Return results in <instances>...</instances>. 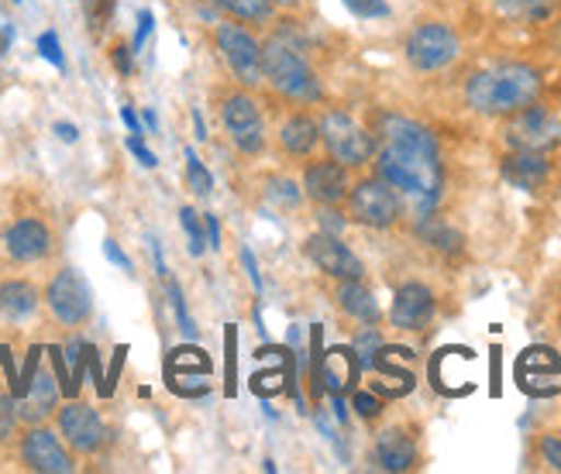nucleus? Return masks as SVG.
Instances as JSON below:
<instances>
[{"label": "nucleus", "instance_id": "obj_23", "mask_svg": "<svg viewBox=\"0 0 561 474\" xmlns=\"http://www.w3.org/2000/svg\"><path fill=\"white\" fill-rule=\"evenodd\" d=\"M337 303L348 316L362 320V323H376L379 320V303L376 296L365 289L358 279H341V289H337Z\"/></svg>", "mask_w": 561, "mask_h": 474}, {"label": "nucleus", "instance_id": "obj_25", "mask_svg": "<svg viewBox=\"0 0 561 474\" xmlns=\"http://www.w3.org/2000/svg\"><path fill=\"white\" fill-rule=\"evenodd\" d=\"M38 307V292L32 282H21V279H11L0 286V313L8 320H28Z\"/></svg>", "mask_w": 561, "mask_h": 474}, {"label": "nucleus", "instance_id": "obj_4", "mask_svg": "<svg viewBox=\"0 0 561 474\" xmlns=\"http://www.w3.org/2000/svg\"><path fill=\"white\" fill-rule=\"evenodd\" d=\"M317 128H321V138L328 144L331 159L341 162L345 169L348 165H365L376 155V138L348 114L331 111V114H324V120L317 124Z\"/></svg>", "mask_w": 561, "mask_h": 474}, {"label": "nucleus", "instance_id": "obj_16", "mask_svg": "<svg viewBox=\"0 0 561 474\" xmlns=\"http://www.w3.org/2000/svg\"><path fill=\"white\" fill-rule=\"evenodd\" d=\"M431 316H434V292L421 282L403 286L393 299V310H389V320L400 331H421Z\"/></svg>", "mask_w": 561, "mask_h": 474}, {"label": "nucleus", "instance_id": "obj_34", "mask_svg": "<svg viewBox=\"0 0 561 474\" xmlns=\"http://www.w3.org/2000/svg\"><path fill=\"white\" fill-rule=\"evenodd\" d=\"M48 355H53V361H56V375H59V389H62V395H77L80 389L72 385V375L66 371V355H62V347H48Z\"/></svg>", "mask_w": 561, "mask_h": 474}, {"label": "nucleus", "instance_id": "obj_13", "mask_svg": "<svg viewBox=\"0 0 561 474\" xmlns=\"http://www.w3.org/2000/svg\"><path fill=\"white\" fill-rule=\"evenodd\" d=\"M307 255L317 268L328 271L334 279H362V271H365L362 262L348 252V244H341L334 234H324V231L307 241Z\"/></svg>", "mask_w": 561, "mask_h": 474}, {"label": "nucleus", "instance_id": "obj_29", "mask_svg": "<svg viewBox=\"0 0 561 474\" xmlns=\"http://www.w3.org/2000/svg\"><path fill=\"white\" fill-rule=\"evenodd\" d=\"M186 183H190V189L197 193V196H207L214 189L210 172L201 165V159H197V152H193V148H186Z\"/></svg>", "mask_w": 561, "mask_h": 474}, {"label": "nucleus", "instance_id": "obj_14", "mask_svg": "<svg viewBox=\"0 0 561 474\" xmlns=\"http://www.w3.org/2000/svg\"><path fill=\"white\" fill-rule=\"evenodd\" d=\"M207 375H210V358L193 344L176 347V351L169 355V361H165L169 389L180 392V395H204L197 385H190V382H204Z\"/></svg>", "mask_w": 561, "mask_h": 474}, {"label": "nucleus", "instance_id": "obj_33", "mask_svg": "<svg viewBox=\"0 0 561 474\" xmlns=\"http://www.w3.org/2000/svg\"><path fill=\"white\" fill-rule=\"evenodd\" d=\"M345 8L358 18H386L389 14L386 0H345Z\"/></svg>", "mask_w": 561, "mask_h": 474}, {"label": "nucleus", "instance_id": "obj_19", "mask_svg": "<svg viewBox=\"0 0 561 474\" xmlns=\"http://www.w3.org/2000/svg\"><path fill=\"white\" fill-rule=\"evenodd\" d=\"M4 244H8V255L18 258V262H38L48 255V247H53V234L42 220H18L14 228L4 234Z\"/></svg>", "mask_w": 561, "mask_h": 474}, {"label": "nucleus", "instance_id": "obj_44", "mask_svg": "<svg viewBox=\"0 0 561 474\" xmlns=\"http://www.w3.org/2000/svg\"><path fill=\"white\" fill-rule=\"evenodd\" d=\"M204 234H207L210 247H221V223H217V217H214V213H207V217H204Z\"/></svg>", "mask_w": 561, "mask_h": 474}, {"label": "nucleus", "instance_id": "obj_47", "mask_svg": "<svg viewBox=\"0 0 561 474\" xmlns=\"http://www.w3.org/2000/svg\"><path fill=\"white\" fill-rule=\"evenodd\" d=\"M56 135H59V138L66 141V144H72V141L80 138V131L72 128V124H66V120H59V124H56Z\"/></svg>", "mask_w": 561, "mask_h": 474}, {"label": "nucleus", "instance_id": "obj_6", "mask_svg": "<svg viewBox=\"0 0 561 474\" xmlns=\"http://www.w3.org/2000/svg\"><path fill=\"white\" fill-rule=\"evenodd\" d=\"M503 135L514 152H541L545 155L561 141V124L551 111H545L538 104H527V107L514 111Z\"/></svg>", "mask_w": 561, "mask_h": 474}, {"label": "nucleus", "instance_id": "obj_40", "mask_svg": "<svg viewBox=\"0 0 561 474\" xmlns=\"http://www.w3.org/2000/svg\"><path fill=\"white\" fill-rule=\"evenodd\" d=\"M125 355H128V347H117V351H114V365H111L107 379H104V385H101V395H104V398L114 392V382H117V375H121V365H125Z\"/></svg>", "mask_w": 561, "mask_h": 474}, {"label": "nucleus", "instance_id": "obj_31", "mask_svg": "<svg viewBox=\"0 0 561 474\" xmlns=\"http://www.w3.org/2000/svg\"><path fill=\"white\" fill-rule=\"evenodd\" d=\"M38 358H42V347H32V351H28V361H24V368L18 371V382H14V389H11L14 398H21L24 392H28V385H32V379H35V371H38Z\"/></svg>", "mask_w": 561, "mask_h": 474}, {"label": "nucleus", "instance_id": "obj_17", "mask_svg": "<svg viewBox=\"0 0 561 474\" xmlns=\"http://www.w3.org/2000/svg\"><path fill=\"white\" fill-rule=\"evenodd\" d=\"M304 189L313 204L321 207H334L341 199L348 196V176H345V165L341 162H313L304 176Z\"/></svg>", "mask_w": 561, "mask_h": 474}, {"label": "nucleus", "instance_id": "obj_8", "mask_svg": "<svg viewBox=\"0 0 561 474\" xmlns=\"http://www.w3.org/2000/svg\"><path fill=\"white\" fill-rule=\"evenodd\" d=\"M407 59L421 72H437L458 59V38L448 24H421L417 32L407 38Z\"/></svg>", "mask_w": 561, "mask_h": 474}, {"label": "nucleus", "instance_id": "obj_35", "mask_svg": "<svg viewBox=\"0 0 561 474\" xmlns=\"http://www.w3.org/2000/svg\"><path fill=\"white\" fill-rule=\"evenodd\" d=\"M38 53H42V59H48L56 69H62L66 66V59H62V48H59V38L53 35V32H45L42 38H38Z\"/></svg>", "mask_w": 561, "mask_h": 474}, {"label": "nucleus", "instance_id": "obj_24", "mask_svg": "<svg viewBox=\"0 0 561 474\" xmlns=\"http://www.w3.org/2000/svg\"><path fill=\"white\" fill-rule=\"evenodd\" d=\"M279 141H283V148H286L289 155L304 159V155H310V152H313V144L321 141V128H317V124H313L310 117L297 114V117H289V120L283 124Z\"/></svg>", "mask_w": 561, "mask_h": 474}, {"label": "nucleus", "instance_id": "obj_36", "mask_svg": "<svg viewBox=\"0 0 561 474\" xmlns=\"http://www.w3.org/2000/svg\"><path fill=\"white\" fill-rule=\"evenodd\" d=\"M169 299H173V307H176V316H180V323H183V331L193 337V334H197V327H193V320H190V313H186V303H183V289H180L176 282H169Z\"/></svg>", "mask_w": 561, "mask_h": 474}, {"label": "nucleus", "instance_id": "obj_32", "mask_svg": "<svg viewBox=\"0 0 561 474\" xmlns=\"http://www.w3.org/2000/svg\"><path fill=\"white\" fill-rule=\"evenodd\" d=\"M265 193H270L273 199H279L283 207H297L300 204V189H297V183H289V180H273L270 186H265Z\"/></svg>", "mask_w": 561, "mask_h": 474}, {"label": "nucleus", "instance_id": "obj_3", "mask_svg": "<svg viewBox=\"0 0 561 474\" xmlns=\"http://www.w3.org/2000/svg\"><path fill=\"white\" fill-rule=\"evenodd\" d=\"M262 77L273 83V90H279L289 100H304V104H313V100L324 96L317 72L300 56V48L289 45L286 38H270V42L262 45Z\"/></svg>", "mask_w": 561, "mask_h": 474}, {"label": "nucleus", "instance_id": "obj_10", "mask_svg": "<svg viewBox=\"0 0 561 474\" xmlns=\"http://www.w3.org/2000/svg\"><path fill=\"white\" fill-rule=\"evenodd\" d=\"M221 124L225 131L231 135V141L241 148V152H262L265 144V120H262V111L259 104L249 96V93H231L221 107Z\"/></svg>", "mask_w": 561, "mask_h": 474}, {"label": "nucleus", "instance_id": "obj_42", "mask_svg": "<svg viewBox=\"0 0 561 474\" xmlns=\"http://www.w3.org/2000/svg\"><path fill=\"white\" fill-rule=\"evenodd\" d=\"M541 454H545V461H548L554 471H561V437H545V440H541Z\"/></svg>", "mask_w": 561, "mask_h": 474}, {"label": "nucleus", "instance_id": "obj_48", "mask_svg": "<svg viewBox=\"0 0 561 474\" xmlns=\"http://www.w3.org/2000/svg\"><path fill=\"white\" fill-rule=\"evenodd\" d=\"M121 120L128 124V131L131 135H141V124H138V114L131 111V107H121Z\"/></svg>", "mask_w": 561, "mask_h": 474}, {"label": "nucleus", "instance_id": "obj_21", "mask_svg": "<svg viewBox=\"0 0 561 474\" xmlns=\"http://www.w3.org/2000/svg\"><path fill=\"white\" fill-rule=\"evenodd\" d=\"M56 403H59V382H53L48 371H35L28 392L18 398L14 409H18L21 419H42V416H48L56 409Z\"/></svg>", "mask_w": 561, "mask_h": 474}, {"label": "nucleus", "instance_id": "obj_7", "mask_svg": "<svg viewBox=\"0 0 561 474\" xmlns=\"http://www.w3.org/2000/svg\"><path fill=\"white\" fill-rule=\"evenodd\" d=\"M217 53L225 56L228 69L234 77L245 83V86H255L262 83V45L252 38V32H245L241 24L228 21L217 28Z\"/></svg>", "mask_w": 561, "mask_h": 474}, {"label": "nucleus", "instance_id": "obj_5", "mask_svg": "<svg viewBox=\"0 0 561 474\" xmlns=\"http://www.w3.org/2000/svg\"><path fill=\"white\" fill-rule=\"evenodd\" d=\"M348 213L352 220L365 223V228H393L403 213V199L400 193L389 186L386 180H365L348 193Z\"/></svg>", "mask_w": 561, "mask_h": 474}, {"label": "nucleus", "instance_id": "obj_2", "mask_svg": "<svg viewBox=\"0 0 561 474\" xmlns=\"http://www.w3.org/2000/svg\"><path fill=\"white\" fill-rule=\"evenodd\" d=\"M541 96V77L538 69L520 66V62H510V66H496V69H482L469 80L466 86V100L469 107L479 114H514L534 100Z\"/></svg>", "mask_w": 561, "mask_h": 474}, {"label": "nucleus", "instance_id": "obj_50", "mask_svg": "<svg viewBox=\"0 0 561 474\" xmlns=\"http://www.w3.org/2000/svg\"><path fill=\"white\" fill-rule=\"evenodd\" d=\"M273 4H276V8H300L304 0H273Z\"/></svg>", "mask_w": 561, "mask_h": 474}, {"label": "nucleus", "instance_id": "obj_26", "mask_svg": "<svg viewBox=\"0 0 561 474\" xmlns=\"http://www.w3.org/2000/svg\"><path fill=\"white\" fill-rule=\"evenodd\" d=\"M217 8H221L228 18L249 21V24H265V21H273V14H276L273 0H217Z\"/></svg>", "mask_w": 561, "mask_h": 474}, {"label": "nucleus", "instance_id": "obj_49", "mask_svg": "<svg viewBox=\"0 0 561 474\" xmlns=\"http://www.w3.org/2000/svg\"><path fill=\"white\" fill-rule=\"evenodd\" d=\"M114 66L121 72H131V56H128V48H114Z\"/></svg>", "mask_w": 561, "mask_h": 474}, {"label": "nucleus", "instance_id": "obj_9", "mask_svg": "<svg viewBox=\"0 0 561 474\" xmlns=\"http://www.w3.org/2000/svg\"><path fill=\"white\" fill-rule=\"evenodd\" d=\"M45 303H48V310L56 313V320L66 323V327H77V323H83L90 316V310H93L90 282L80 276L77 268H62L59 276L48 282Z\"/></svg>", "mask_w": 561, "mask_h": 474}, {"label": "nucleus", "instance_id": "obj_38", "mask_svg": "<svg viewBox=\"0 0 561 474\" xmlns=\"http://www.w3.org/2000/svg\"><path fill=\"white\" fill-rule=\"evenodd\" d=\"M225 347H228V395H234V382H238V355H234V327H228L225 334Z\"/></svg>", "mask_w": 561, "mask_h": 474}, {"label": "nucleus", "instance_id": "obj_28", "mask_svg": "<svg viewBox=\"0 0 561 474\" xmlns=\"http://www.w3.org/2000/svg\"><path fill=\"white\" fill-rule=\"evenodd\" d=\"M180 223H183V231H186L190 255H204L207 241H204V223H201L197 210H193V207H183V210H180Z\"/></svg>", "mask_w": 561, "mask_h": 474}, {"label": "nucleus", "instance_id": "obj_20", "mask_svg": "<svg viewBox=\"0 0 561 474\" xmlns=\"http://www.w3.org/2000/svg\"><path fill=\"white\" fill-rule=\"evenodd\" d=\"M503 176L520 189H538L551 176V162L541 152H514L503 162Z\"/></svg>", "mask_w": 561, "mask_h": 474}, {"label": "nucleus", "instance_id": "obj_51", "mask_svg": "<svg viewBox=\"0 0 561 474\" xmlns=\"http://www.w3.org/2000/svg\"><path fill=\"white\" fill-rule=\"evenodd\" d=\"M14 4H21V0H14Z\"/></svg>", "mask_w": 561, "mask_h": 474}, {"label": "nucleus", "instance_id": "obj_22", "mask_svg": "<svg viewBox=\"0 0 561 474\" xmlns=\"http://www.w3.org/2000/svg\"><path fill=\"white\" fill-rule=\"evenodd\" d=\"M376 461L382 471H410L417 461V447L403 430H386L376 440Z\"/></svg>", "mask_w": 561, "mask_h": 474}, {"label": "nucleus", "instance_id": "obj_43", "mask_svg": "<svg viewBox=\"0 0 561 474\" xmlns=\"http://www.w3.org/2000/svg\"><path fill=\"white\" fill-rule=\"evenodd\" d=\"M152 24H156L152 11H141V14H138V35H135V48H141V45H145V38H149V32H152Z\"/></svg>", "mask_w": 561, "mask_h": 474}, {"label": "nucleus", "instance_id": "obj_46", "mask_svg": "<svg viewBox=\"0 0 561 474\" xmlns=\"http://www.w3.org/2000/svg\"><path fill=\"white\" fill-rule=\"evenodd\" d=\"M104 252H107V258H111L114 265H121V268H125V271H131V262H128V255L121 252V247H117L114 241H107V244H104Z\"/></svg>", "mask_w": 561, "mask_h": 474}, {"label": "nucleus", "instance_id": "obj_12", "mask_svg": "<svg viewBox=\"0 0 561 474\" xmlns=\"http://www.w3.org/2000/svg\"><path fill=\"white\" fill-rule=\"evenodd\" d=\"M558 375H561V358L551 347H527L517 361V382L530 395H554Z\"/></svg>", "mask_w": 561, "mask_h": 474}, {"label": "nucleus", "instance_id": "obj_39", "mask_svg": "<svg viewBox=\"0 0 561 474\" xmlns=\"http://www.w3.org/2000/svg\"><path fill=\"white\" fill-rule=\"evenodd\" d=\"M352 406L358 409V416H365V419H373V416H379V398L376 395H369V392H355V398H352Z\"/></svg>", "mask_w": 561, "mask_h": 474}, {"label": "nucleus", "instance_id": "obj_15", "mask_svg": "<svg viewBox=\"0 0 561 474\" xmlns=\"http://www.w3.org/2000/svg\"><path fill=\"white\" fill-rule=\"evenodd\" d=\"M21 458L32 471H42V474H69L72 471V458L62 451V443L56 440V433H48V430H28V433H24Z\"/></svg>", "mask_w": 561, "mask_h": 474}, {"label": "nucleus", "instance_id": "obj_18", "mask_svg": "<svg viewBox=\"0 0 561 474\" xmlns=\"http://www.w3.org/2000/svg\"><path fill=\"white\" fill-rule=\"evenodd\" d=\"M358 368H362V361L355 358L352 347H331V351L321 358V368H317V382H321V389H328L331 395H345L358 382Z\"/></svg>", "mask_w": 561, "mask_h": 474}, {"label": "nucleus", "instance_id": "obj_1", "mask_svg": "<svg viewBox=\"0 0 561 474\" xmlns=\"http://www.w3.org/2000/svg\"><path fill=\"white\" fill-rule=\"evenodd\" d=\"M382 148H379V180H386L403 199V207L417 217H427L442 196V159L437 141L424 124L389 114L379 120Z\"/></svg>", "mask_w": 561, "mask_h": 474}, {"label": "nucleus", "instance_id": "obj_30", "mask_svg": "<svg viewBox=\"0 0 561 474\" xmlns=\"http://www.w3.org/2000/svg\"><path fill=\"white\" fill-rule=\"evenodd\" d=\"M496 4L506 11V14H517V18H545L551 0H496Z\"/></svg>", "mask_w": 561, "mask_h": 474}, {"label": "nucleus", "instance_id": "obj_27", "mask_svg": "<svg viewBox=\"0 0 561 474\" xmlns=\"http://www.w3.org/2000/svg\"><path fill=\"white\" fill-rule=\"evenodd\" d=\"M421 238L427 244H434L437 252H458V247H461V234L455 228H448L445 220H437V217H427L421 223Z\"/></svg>", "mask_w": 561, "mask_h": 474}, {"label": "nucleus", "instance_id": "obj_45", "mask_svg": "<svg viewBox=\"0 0 561 474\" xmlns=\"http://www.w3.org/2000/svg\"><path fill=\"white\" fill-rule=\"evenodd\" d=\"M241 262H245V268H249V279H252V286H255V289H262V276H259V265H255V255L249 252V247H241Z\"/></svg>", "mask_w": 561, "mask_h": 474}, {"label": "nucleus", "instance_id": "obj_37", "mask_svg": "<svg viewBox=\"0 0 561 474\" xmlns=\"http://www.w3.org/2000/svg\"><path fill=\"white\" fill-rule=\"evenodd\" d=\"M14 416H18L14 398L0 395V440H8V437H11V430H14Z\"/></svg>", "mask_w": 561, "mask_h": 474}, {"label": "nucleus", "instance_id": "obj_11", "mask_svg": "<svg viewBox=\"0 0 561 474\" xmlns=\"http://www.w3.org/2000/svg\"><path fill=\"white\" fill-rule=\"evenodd\" d=\"M59 430H62V437L69 440L72 451H80V454L101 451V443H104V437H107L104 419L96 416L90 406H83V403H69V406L59 413Z\"/></svg>", "mask_w": 561, "mask_h": 474}, {"label": "nucleus", "instance_id": "obj_41", "mask_svg": "<svg viewBox=\"0 0 561 474\" xmlns=\"http://www.w3.org/2000/svg\"><path fill=\"white\" fill-rule=\"evenodd\" d=\"M128 152H131V155H135V159H138L145 169H156V165H159V159L149 152V148L141 144V138H138V135H131V138H128Z\"/></svg>", "mask_w": 561, "mask_h": 474}]
</instances>
